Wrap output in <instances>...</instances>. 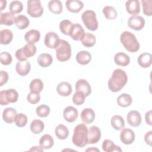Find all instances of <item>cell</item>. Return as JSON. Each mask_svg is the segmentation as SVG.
<instances>
[{
    "label": "cell",
    "instance_id": "obj_1",
    "mask_svg": "<svg viewBox=\"0 0 152 152\" xmlns=\"http://www.w3.org/2000/svg\"><path fill=\"white\" fill-rule=\"evenodd\" d=\"M128 81V77L126 72L119 68L113 71L111 77L108 81L109 90L114 93L119 91L125 86Z\"/></svg>",
    "mask_w": 152,
    "mask_h": 152
},
{
    "label": "cell",
    "instance_id": "obj_2",
    "mask_svg": "<svg viewBox=\"0 0 152 152\" xmlns=\"http://www.w3.org/2000/svg\"><path fill=\"white\" fill-rule=\"evenodd\" d=\"M88 128L84 124L77 125L74 129L72 137L73 144L78 147H84L88 144Z\"/></svg>",
    "mask_w": 152,
    "mask_h": 152
},
{
    "label": "cell",
    "instance_id": "obj_3",
    "mask_svg": "<svg viewBox=\"0 0 152 152\" xmlns=\"http://www.w3.org/2000/svg\"><path fill=\"white\" fill-rule=\"evenodd\" d=\"M120 41L125 49L130 52H136L140 49L138 41L135 36L130 31L122 32L120 36Z\"/></svg>",
    "mask_w": 152,
    "mask_h": 152
},
{
    "label": "cell",
    "instance_id": "obj_4",
    "mask_svg": "<svg viewBox=\"0 0 152 152\" xmlns=\"http://www.w3.org/2000/svg\"><path fill=\"white\" fill-rule=\"evenodd\" d=\"M56 49V57L58 61L65 62L69 60L71 56V48L69 43L65 40H61Z\"/></svg>",
    "mask_w": 152,
    "mask_h": 152
},
{
    "label": "cell",
    "instance_id": "obj_5",
    "mask_svg": "<svg viewBox=\"0 0 152 152\" xmlns=\"http://www.w3.org/2000/svg\"><path fill=\"white\" fill-rule=\"evenodd\" d=\"M82 21L86 28L92 31L98 28L99 24L96 18V14L94 11L86 10L81 15Z\"/></svg>",
    "mask_w": 152,
    "mask_h": 152
},
{
    "label": "cell",
    "instance_id": "obj_6",
    "mask_svg": "<svg viewBox=\"0 0 152 152\" xmlns=\"http://www.w3.org/2000/svg\"><path fill=\"white\" fill-rule=\"evenodd\" d=\"M37 51L36 46L34 44L27 43L22 48L16 50L15 56L18 61H27V59L34 56Z\"/></svg>",
    "mask_w": 152,
    "mask_h": 152
},
{
    "label": "cell",
    "instance_id": "obj_7",
    "mask_svg": "<svg viewBox=\"0 0 152 152\" xmlns=\"http://www.w3.org/2000/svg\"><path fill=\"white\" fill-rule=\"evenodd\" d=\"M18 93L12 88L4 90L0 92V104L2 106L15 103L18 100Z\"/></svg>",
    "mask_w": 152,
    "mask_h": 152
},
{
    "label": "cell",
    "instance_id": "obj_8",
    "mask_svg": "<svg viewBox=\"0 0 152 152\" xmlns=\"http://www.w3.org/2000/svg\"><path fill=\"white\" fill-rule=\"evenodd\" d=\"M27 12L31 17L37 18L42 15L43 8L39 0H29L27 2Z\"/></svg>",
    "mask_w": 152,
    "mask_h": 152
},
{
    "label": "cell",
    "instance_id": "obj_9",
    "mask_svg": "<svg viewBox=\"0 0 152 152\" xmlns=\"http://www.w3.org/2000/svg\"><path fill=\"white\" fill-rule=\"evenodd\" d=\"M59 36L55 32L49 31L45 36L44 43L45 46L50 49H56L60 43Z\"/></svg>",
    "mask_w": 152,
    "mask_h": 152
},
{
    "label": "cell",
    "instance_id": "obj_10",
    "mask_svg": "<svg viewBox=\"0 0 152 152\" xmlns=\"http://www.w3.org/2000/svg\"><path fill=\"white\" fill-rule=\"evenodd\" d=\"M144 25L145 20L141 16H131L128 20V27L135 31L141 30L144 27Z\"/></svg>",
    "mask_w": 152,
    "mask_h": 152
},
{
    "label": "cell",
    "instance_id": "obj_11",
    "mask_svg": "<svg viewBox=\"0 0 152 152\" xmlns=\"http://www.w3.org/2000/svg\"><path fill=\"white\" fill-rule=\"evenodd\" d=\"M126 120L128 124L131 126L138 127L141 124V115L137 110H131L126 115Z\"/></svg>",
    "mask_w": 152,
    "mask_h": 152
},
{
    "label": "cell",
    "instance_id": "obj_12",
    "mask_svg": "<svg viewBox=\"0 0 152 152\" xmlns=\"http://www.w3.org/2000/svg\"><path fill=\"white\" fill-rule=\"evenodd\" d=\"M135 138L134 132L129 128H124L121 132L120 140L124 144H131L134 141Z\"/></svg>",
    "mask_w": 152,
    "mask_h": 152
},
{
    "label": "cell",
    "instance_id": "obj_13",
    "mask_svg": "<svg viewBox=\"0 0 152 152\" xmlns=\"http://www.w3.org/2000/svg\"><path fill=\"white\" fill-rule=\"evenodd\" d=\"M101 138V131L97 126H91L88 131V144L97 143Z\"/></svg>",
    "mask_w": 152,
    "mask_h": 152
},
{
    "label": "cell",
    "instance_id": "obj_14",
    "mask_svg": "<svg viewBox=\"0 0 152 152\" xmlns=\"http://www.w3.org/2000/svg\"><path fill=\"white\" fill-rule=\"evenodd\" d=\"M76 91L82 92L86 97L88 96L91 92V88L88 82L84 79H80L75 83Z\"/></svg>",
    "mask_w": 152,
    "mask_h": 152
},
{
    "label": "cell",
    "instance_id": "obj_15",
    "mask_svg": "<svg viewBox=\"0 0 152 152\" xmlns=\"http://www.w3.org/2000/svg\"><path fill=\"white\" fill-rule=\"evenodd\" d=\"M125 8L128 13L135 16L140 12V3L138 0H128L125 3Z\"/></svg>",
    "mask_w": 152,
    "mask_h": 152
},
{
    "label": "cell",
    "instance_id": "obj_16",
    "mask_svg": "<svg viewBox=\"0 0 152 152\" xmlns=\"http://www.w3.org/2000/svg\"><path fill=\"white\" fill-rule=\"evenodd\" d=\"M78 115V110L73 106H68L65 108L63 112L64 119L69 123L74 122Z\"/></svg>",
    "mask_w": 152,
    "mask_h": 152
},
{
    "label": "cell",
    "instance_id": "obj_17",
    "mask_svg": "<svg viewBox=\"0 0 152 152\" xmlns=\"http://www.w3.org/2000/svg\"><path fill=\"white\" fill-rule=\"evenodd\" d=\"M31 65L27 61H18L15 65V70L20 76H26L30 71Z\"/></svg>",
    "mask_w": 152,
    "mask_h": 152
},
{
    "label": "cell",
    "instance_id": "obj_18",
    "mask_svg": "<svg viewBox=\"0 0 152 152\" xmlns=\"http://www.w3.org/2000/svg\"><path fill=\"white\" fill-rule=\"evenodd\" d=\"M65 6L69 11L77 13L83 8L84 4L78 0H68L65 2Z\"/></svg>",
    "mask_w": 152,
    "mask_h": 152
},
{
    "label": "cell",
    "instance_id": "obj_19",
    "mask_svg": "<svg viewBox=\"0 0 152 152\" xmlns=\"http://www.w3.org/2000/svg\"><path fill=\"white\" fill-rule=\"evenodd\" d=\"M84 30L83 27L78 23L74 24L70 34L69 36L74 40H80L83 36L84 34Z\"/></svg>",
    "mask_w": 152,
    "mask_h": 152
},
{
    "label": "cell",
    "instance_id": "obj_20",
    "mask_svg": "<svg viewBox=\"0 0 152 152\" xmlns=\"http://www.w3.org/2000/svg\"><path fill=\"white\" fill-rule=\"evenodd\" d=\"M71 85L66 81L61 82L56 87L57 93L61 96H68L72 93Z\"/></svg>",
    "mask_w": 152,
    "mask_h": 152
},
{
    "label": "cell",
    "instance_id": "obj_21",
    "mask_svg": "<svg viewBox=\"0 0 152 152\" xmlns=\"http://www.w3.org/2000/svg\"><path fill=\"white\" fill-rule=\"evenodd\" d=\"M95 113L91 108H85L81 113V119L86 124L92 123L95 119Z\"/></svg>",
    "mask_w": 152,
    "mask_h": 152
},
{
    "label": "cell",
    "instance_id": "obj_22",
    "mask_svg": "<svg viewBox=\"0 0 152 152\" xmlns=\"http://www.w3.org/2000/svg\"><path fill=\"white\" fill-rule=\"evenodd\" d=\"M40 38V33L36 29H31L27 31L24 35V39L27 43L34 44L37 42Z\"/></svg>",
    "mask_w": 152,
    "mask_h": 152
},
{
    "label": "cell",
    "instance_id": "obj_23",
    "mask_svg": "<svg viewBox=\"0 0 152 152\" xmlns=\"http://www.w3.org/2000/svg\"><path fill=\"white\" fill-rule=\"evenodd\" d=\"M139 65L144 68H148L152 63V55L150 53H142L137 59Z\"/></svg>",
    "mask_w": 152,
    "mask_h": 152
},
{
    "label": "cell",
    "instance_id": "obj_24",
    "mask_svg": "<svg viewBox=\"0 0 152 152\" xmlns=\"http://www.w3.org/2000/svg\"><path fill=\"white\" fill-rule=\"evenodd\" d=\"M17 114V111L15 109L9 107L4 110L2 113V119L5 122L11 124L15 121Z\"/></svg>",
    "mask_w": 152,
    "mask_h": 152
},
{
    "label": "cell",
    "instance_id": "obj_25",
    "mask_svg": "<svg viewBox=\"0 0 152 152\" xmlns=\"http://www.w3.org/2000/svg\"><path fill=\"white\" fill-rule=\"evenodd\" d=\"M77 62L82 65L88 64L91 60V55L87 51L82 50L77 53L76 55Z\"/></svg>",
    "mask_w": 152,
    "mask_h": 152
},
{
    "label": "cell",
    "instance_id": "obj_26",
    "mask_svg": "<svg viewBox=\"0 0 152 152\" xmlns=\"http://www.w3.org/2000/svg\"><path fill=\"white\" fill-rule=\"evenodd\" d=\"M37 62L40 66L46 68L52 64L53 62V58L50 54L47 53H43L39 55L37 59Z\"/></svg>",
    "mask_w": 152,
    "mask_h": 152
},
{
    "label": "cell",
    "instance_id": "obj_27",
    "mask_svg": "<svg viewBox=\"0 0 152 152\" xmlns=\"http://www.w3.org/2000/svg\"><path fill=\"white\" fill-rule=\"evenodd\" d=\"M115 64L119 66H127L130 62V58L128 55L124 52L117 53L114 57Z\"/></svg>",
    "mask_w": 152,
    "mask_h": 152
},
{
    "label": "cell",
    "instance_id": "obj_28",
    "mask_svg": "<svg viewBox=\"0 0 152 152\" xmlns=\"http://www.w3.org/2000/svg\"><path fill=\"white\" fill-rule=\"evenodd\" d=\"M15 17L14 14L11 12H7L5 13H1L0 24L1 25L12 26L15 23Z\"/></svg>",
    "mask_w": 152,
    "mask_h": 152
},
{
    "label": "cell",
    "instance_id": "obj_29",
    "mask_svg": "<svg viewBox=\"0 0 152 152\" xmlns=\"http://www.w3.org/2000/svg\"><path fill=\"white\" fill-rule=\"evenodd\" d=\"M53 139L49 134L43 135L39 140V145L43 150L51 148L53 145Z\"/></svg>",
    "mask_w": 152,
    "mask_h": 152
},
{
    "label": "cell",
    "instance_id": "obj_30",
    "mask_svg": "<svg viewBox=\"0 0 152 152\" xmlns=\"http://www.w3.org/2000/svg\"><path fill=\"white\" fill-rule=\"evenodd\" d=\"M82 45L87 48L93 46L96 42V37L94 34L90 33H86L80 40Z\"/></svg>",
    "mask_w": 152,
    "mask_h": 152
},
{
    "label": "cell",
    "instance_id": "obj_31",
    "mask_svg": "<svg viewBox=\"0 0 152 152\" xmlns=\"http://www.w3.org/2000/svg\"><path fill=\"white\" fill-rule=\"evenodd\" d=\"M13 39L12 32L9 29H4L0 31L1 44L7 45L10 44Z\"/></svg>",
    "mask_w": 152,
    "mask_h": 152
},
{
    "label": "cell",
    "instance_id": "obj_32",
    "mask_svg": "<svg viewBox=\"0 0 152 152\" xmlns=\"http://www.w3.org/2000/svg\"><path fill=\"white\" fill-rule=\"evenodd\" d=\"M116 102L119 106L122 107H126L131 104L132 99L129 94L122 93L118 97Z\"/></svg>",
    "mask_w": 152,
    "mask_h": 152
},
{
    "label": "cell",
    "instance_id": "obj_33",
    "mask_svg": "<svg viewBox=\"0 0 152 152\" xmlns=\"http://www.w3.org/2000/svg\"><path fill=\"white\" fill-rule=\"evenodd\" d=\"M102 149L105 152L122 151V149L110 140H104L102 143Z\"/></svg>",
    "mask_w": 152,
    "mask_h": 152
},
{
    "label": "cell",
    "instance_id": "obj_34",
    "mask_svg": "<svg viewBox=\"0 0 152 152\" xmlns=\"http://www.w3.org/2000/svg\"><path fill=\"white\" fill-rule=\"evenodd\" d=\"M55 135L57 137L58 139L64 140H65L68 137L69 130L65 125L63 124H60V125H58L55 128Z\"/></svg>",
    "mask_w": 152,
    "mask_h": 152
},
{
    "label": "cell",
    "instance_id": "obj_35",
    "mask_svg": "<svg viewBox=\"0 0 152 152\" xmlns=\"http://www.w3.org/2000/svg\"><path fill=\"white\" fill-rule=\"evenodd\" d=\"M45 125L42 121L40 119H34L30 124V131L34 134H38L42 132L44 129Z\"/></svg>",
    "mask_w": 152,
    "mask_h": 152
},
{
    "label": "cell",
    "instance_id": "obj_36",
    "mask_svg": "<svg viewBox=\"0 0 152 152\" xmlns=\"http://www.w3.org/2000/svg\"><path fill=\"white\" fill-rule=\"evenodd\" d=\"M48 8L50 12L55 14H59L62 11V4L59 0H52L48 3Z\"/></svg>",
    "mask_w": 152,
    "mask_h": 152
},
{
    "label": "cell",
    "instance_id": "obj_37",
    "mask_svg": "<svg viewBox=\"0 0 152 152\" xmlns=\"http://www.w3.org/2000/svg\"><path fill=\"white\" fill-rule=\"evenodd\" d=\"M112 126L116 130H121L125 126V121L120 115H114L110 120Z\"/></svg>",
    "mask_w": 152,
    "mask_h": 152
},
{
    "label": "cell",
    "instance_id": "obj_38",
    "mask_svg": "<svg viewBox=\"0 0 152 152\" xmlns=\"http://www.w3.org/2000/svg\"><path fill=\"white\" fill-rule=\"evenodd\" d=\"M15 24L18 29L23 30L29 26L30 21L26 15H19L15 17Z\"/></svg>",
    "mask_w": 152,
    "mask_h": 152
},
{
    "label": "cell",
    "instance_id": "obj_39",
    "mask_svg": "<svg viewBox=\"0 0 152 152\" xmlns=\"http://www.w3.org/2000/svg\"><path fill=\"white\" fill-rule=\"evenodd\" d=\"M29 88L31 92L40 93L43 88V83L39 78L34 79L31 81Z\"/></svg>",
    "mask_w": 152,
    "mask_h": 152
},
{
    "label": "cell",
    "instance_id": "obj_40",
    "mask_svg": "<svg viewBox=\"0 0 152 152\" xmlns=\"http://www.w3.org/2000/svg\"><path fill=\"white\" fill-rule=\"evenodd\" d=\"M73 25L74 24L71 21L68 20H64L60 22L59 27L62 33L66 36H69Z\"/></svg>",
    "mask_w": 152,
    "mask_h": 152
},
{
    "label": "cell",
    "instance_id": "obj_41",
    "mask_svg": "<svg viewBox=\"0 0 152 152\" xmlns=\"http://www.w3.org/2000/svg\"><path fill=\"white\" fill-rule=\"evenodd\" d=\"M103 14L107 20H113L116 19L118 15L117 11L112 6H105L103 8Z\"/></svg>",
    "mask_w": 152,
    "mask_h": 152
},
{
    "label": "cell",
    "instance_id": "obj_42",
    "mask_svg": "<svg viewBox=\"0 0 152 152\" xmlns=\"http://www.w3.org/2000/svg\"><path fill=\"white\" fill-rule=\"evenodd\" d=\"M23 9V4L18 1H12L9 5V10L14 14L20 13Z\"/></svg>",
    "mask_w": 152,
    "mask_h": 152
},
{
    "label": "cell",
    "instance_id": "obj_43",
    "mask_svg": "<svg viewBox=\"0 0 152 152\" xmlns=\"http://www.w3.org/2000/svg\"><path fill=\"white\" fill-rule=\"evenodd\" d=\"M50 112V107L46 104H41L36 107V112L38 116L40 118L47 117Z\"/></svg>",
    "mask_w": 152,
    "mask_h": 152
},
{
    "label": "cell",
    "instance_id": "obj_44",
    "mask_svg": "<svg viewBox=\"0 0 152 152\" xmlns=\"http://www.w3.org/2000/svg\"><path fill=\"white\" fill-rule=\"evenodd\" d=\"M14 122H15V125L18 127H20V128L24 127L27 124V117L26 115H24L22 113H18L16 115Z\"/></svg>",
    "mask_w": 152,
    "mask_h": 152
},
{
    "label": "cell",
    "instance_id": "obj_45",
    "mask_svg": "<svg viewBox=\"0 0 152 152\" xmlns=\"http://www.w3.org/2000/svg\"><path fill=\"white\" fill-rule=\"evenodd\" d=\"M86 97V96L85 94L82 92L76 91L72 96V102L75 104L77 106L81 105L84 103Z\"/></svg>",
    "mask_w": 152,
    "mask_h": 152
},
{
    "label": "cell",
    "instance_id": "obj_46",
    "mask_svg": "<svg viewBox=\"0 0 152 152\" xmlns=\"http://www.w3.org/2000/svg\"><path fill=\"white\" fill-rule=\"evenodd\" d=\"M142 10L145 15L151 16L152 15V1L151 0H142Z\"/></svg>",
    "mask_w": 152,
    "mask_h": 152
},
{
    "label": "cell",
    "instance_id": "obj_47",
    "mask_svg": "<svg viewBox=\"0 0 152 152\" xmlns=\"http://www.w3.org/2000/svg\"><path fill=\"white\" fill-rule=\"evenodd\" d=\"M1 63L4 65H10L12 61V56L10 53L7 52H3L1 53L0 55Z\"/></svg>",
    "mask_w": 152,
    "mask_h": 152
},
{
    "label": "cell",
    "instance_id": "obj_48",
    "mask_svg": "<svg viewBox=\"0 0 152 152\" xmlns=\"http://www.w3.org/2000/svg\"><path fill=\"white\" fill-rule=\"evenodd\" d=\"M40 100V96L39 93H36L30 91L27 96V100L31 104H36Z\"/></svg>",
    "mask_w": 152,
    "mask_h": 152
},
{
    "label": "cell",
    "instance_id": "obj_49",
    "mask_svg": "<svg viewBox=\"0 0 152 152\" xmlns=\"http://www.w3.org/2000/svg\"><path fill=\"white\" fill-rule=\"evenodd\" d=\"M8 74L4 71H1L0 76V86H2L4 84H6L8 80Z\"/></svg>",
    "mask_w": 152,
    "mask_h": 152
},
{
    "label": "cell",
    "instance_id": "obj_50",
    "mask_svg": "<svg viewBox=\"0 0 152 152\" xmlns=\"http://www.w3.org/2000/svg\"><path fill=\"white\" fill-rule=\"evenodd\" d=\"M151 134L152 131H150L147 132L144 135V141L146 144L150 146L151 145Z\"/></svg>",
    "mask_w": 152,
    "mask_h": 152
},
{
    "label": "cell",
    "instance_id": "obj_51",
    "mask_svg": "<svg viewBox=\"0 0 152 152\" xmlns=\"http://www.w3.org/2000/svg\"><path fill=\"white\" fill-rule=\"evenodd\" d=\"M151 110H149L145 113V119L147 124L151 126L152 121H151Z\"/></svg>",
    "mask_w": 152,
    "mask_h": 152
},
{
    "label": "cell",
    "instance_id": "obj_52",
    "mask_svg": "<svg viewBox=\"0 0 152 152\" xmlns=\"http://www.w3.org/2000/svg\"><path fill=\"white\" fill-rule=\"evenodd\" d=\"M30 151H43V149L40 146H34L32 147Z\"/></svg>",
    "mask_w": 152,
    "mask_h": 152
},
{
    "label": "cell",
    "instance_id": "obj_53",
    "mask_svg": "<svg viewBox=\"0 0 152 152\" xmlns=\"http://www.w3.org/2000/svg\"><path fill=\"white\" fill-rule=\"evenodd\" d=\"M0 3H1V8H0V10H1V11H2V10H4V8H6L7 1H4V0H1Z\"/></svg>",
    "mask_w": 152,
    "mask_h": 152
},
{
    "label": "cell",
    "instance_id": "obj_54",
    "mask_svg": "<svg viewBox=\"0 0 152 152\" xmlns=\"http://www.w3.org/2000/svg\"><path fill=\"white\" fill-rule=\"evenodd\" d=\"M86 151H99V150L98 149V148H93V147H92V148H88V149H87L86 150Z\"/></svg>",
    "mask_w": 152,
    "mask_h": 152
}]
</instances>
